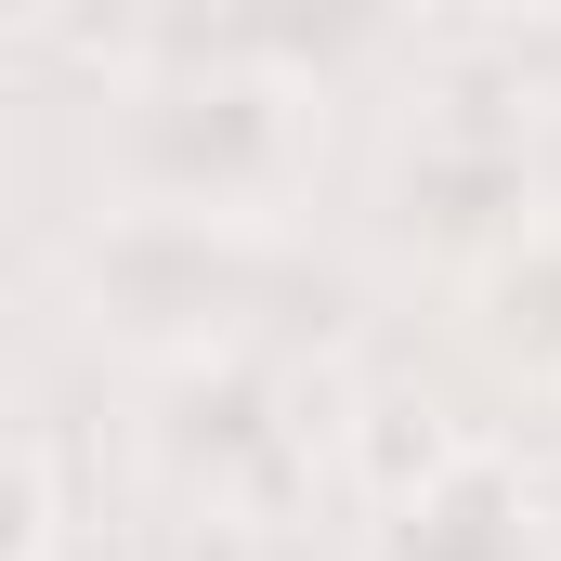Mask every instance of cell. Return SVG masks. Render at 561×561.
Listing matches in <instances>:
<instances>
[{
  "label": "cell",
  "mask_w": 561,
  "mask_h": 561,
  "mask_svg": "<svg viewBox=\"0 0 561 561\" xmlns=\"http://www.w3.org/2000/svg\"><path fill=\"white\" fill-rule=\"evenodd\" d=\"M66 300L92 340H118L144 366H196L236 353V327L262 313V222H196V209H118L66 249Z\"/></svg>",
  "instance_id": "obj_2"
},
{
  "label": "cell",
  "mask_w": 561,
  "mask_h": 561,
  "mask_svg": "<svg viewBox=\"0 0 561 561\" xmlns=\"http://www.w3.org/2000/svg\"><path fill=\"white\" fill-rule=\"evenodd\" d=\"M392 236L405 249H444V262H496L549 222V170H536V118H496L483 92H444L419 105V131L392 144V183H379Z\"/></svg>",
  "instance_id": "obj_3"
},
{
  "label": "cell",
  "mask_w": 561,
  "mask_h": 561,
  "mask_svg": "<svg viewBox=\"0 0 561 561\" xmlns=\"http://www.w3.org/2000/svg\"><path fill=\"white\" fill-rule=\"evenodd\" d=\"M536 170H549V222H561V92H549V118H536Z\"/></svg>",
  "instance_id": "obj_7"
},
{
  "label": "cell",
  "mask_w": 561,
  "mask_h": 561,
  "mask_svg": "<svg viewBox=\"0 0 561 561\" xmlns=\"http://www.w3.org/2000/svg\"><path fill=\"white\" fill-rule=\"evenodd\" d=\"M470 327H483L496 366L561 379V222H536L523 249H496V262L470 275Z\"/></svg>",
  "instance_id": "obj_6"
},
{
  "label": "cell",
  "mask_w": 561,
  "mask_h": 561,
  "mask_svg": "<svg viewBox=\"0 0 561 561\" xmlns=\"http://www.w3.org/2000/svg\"><path fill=\"white\" fill-rule=\"evenodd\" d=\"M313 170V92L275 66H131L105 118V196L118 209H196V222H275Z\"/></svg>",
  "instance_id": "obj_1"
},
{
  "label": "cell",
  "mask_w": 561,
  "mask_h": 561,
  "mask_svg": "<svg viewBox=\"0 0 561 561\" xmlns=\"http://www.w3.org/2000/svg\"><path fill=\"white\" fill-rule=\"evenodd\" d=\"M366 561H561V523H549V496L523 483V457L457 444L431 483L366 510Z\"/></svg>",
  "instance_id": "obj_5"
},
{
  "label": "cell",
  "mask_w": 561,
  "mask_h": 561,
  "mask_svg": "<svg viewBox=\"0 0 561 561\" xmlns=\"http://www.w3.org/2000/svg\"><path fill=\"white\" fill-rule=\"evenodd\" d=\"M523 13H561V0H523Z\"/></svg>",
  "instance_id": "obj_8"
},
{
  "label": "cell",
  "mask_w": 561,
  "mask_h": 561,
  "mask_svg": "<svg viewBox=\"0 0 561 561\" xmlns=\"http://www.w3.org/2000/svg\"><path fill=\"white\" fill-rule=\"evenodd\" d=\"M300 392H287L262 353H196V366H157V419H144V457H157V483L170 496H196V510H275V483L300 470V419H287Z\"/></svg>",
  "instance_id": "obj_4"
}]
</instances>
